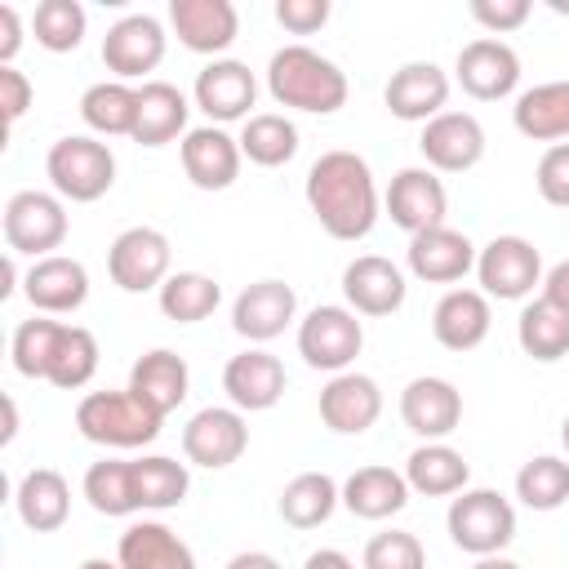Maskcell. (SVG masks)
Instances as JSON below:
<instances>
[{"label": "cell", "mask_w": 569, "mask_h": 569, "mask_svg": "<svg viewBox=\"0 0 569 569\" xmlns=\"http://www.w3.org/2000/svg\"><path fill=\"white\" fill-rule=\"evenodd\" d=\"M187 116L191 102L178 84L169 80H147L138 89V124H133V142L142 147H164L173 138H187Z\"/></svg>", "instance_id": "cell-30"}, {"label": "cell", "mask_w": 569, "mask_h": 569, "mask_svg": "<svg viewBox=\"0 0 569 569\" xmlns=\"http://www.w3.org/2000/svg\"><path fill=\"white\" fill-rule=\"evenodd\" d=\"M18 436V405H13V396H4V431H0V440L9 445Z\"/></svg>", "instance_id": "cell-54"}, {"label": "cell", "mask_w": 569, "mask_h": 569, "mask_svg": "<svg viewBox=\"0 0 569 569\" xmlns=\"http://www.w3.org/2000/svg\"><path fill=\"white\" fill-rule=\"evenodd\" d=\"M542 298L556 307H569V258H560L556 267L542 271Z\"/></svg>", "instance_id": "cell-51"}, {"label": "cell", "mask_w": 569, "mask_h": 569, "mask_svg": "<svg viewBox=\"0 0 569 569\" xmlns=\"http://www.w3.org/2000/svg\"><path fill=\"white\" fill-rule=\"evenodd\" d=\"M533 13L529 0H471V18L489 31V36H507L516 27H525Z\"/></svg>", "instance_id": "cell-47"}, {"label": "cell", "mask_w": 569, "mask_h": 569, "mask_svg": "<svg viewBox=\"0 0 569 569\" xmlns=\"http://www.w3.org/2000/svg\"><path fill=\"white\" fill-rule=\"evenodd\" d=\"M18 253H4V284H0V298H9L13 293V284H18V262H13Z\"/></svg>", "instance_id": "cell-55"}, {"label": "cell", "mask_w": 569, "mask_h": 569, "mask_svg": "<svg viewBox=\"0 0 569 569\" xmlns=\"http://www.w3.org/2000/svg\"><path fill=\"white\" fill-rule=\"evenodd\" d=\"M560 445H565V453H569V418L560 422Z\"/></svg>", "instance_id": "cell-58"}, {"label": "cell", "mask_w": 569, "mask_h": 569, "mask_svg": "<svg viewBox=\"0 0 569 569\" xmlns=\"http://www.w3.org/2000/svg\"><path fill=\"white\" fill-rule=\"evenodd\" d=\"M196 107L209 116V124H231V120H249L253 102H258V80L244 62L236 58H213L209 67H200L196 84H191Z\"/></svg>", "instance_id": "cell-14"}, {"label": "cell", "mask_w": 569, "mask_h": 569, "mask_svg": "<svg viewBox=\"0 0 569 569\" xmlns=\"http://www.w3.org/2000/svg\"><path fill=\"white\" fill-rule=\"evenodd\" d=\"M471 569H520L516 560H507V556H480Z\"/></svg>", "instance_id": "cell-56"}, {"label": "cell", "mask_w": 569, "mask_h": 569, "mask_svg": "<svg viewBox=\"0 0 569 569\" xmlns=\"http://www.w3.org/2000/svg\"><path fill=\"white\" fill-rule=\"evenodd\" d=\"M160 413H151L129 387L124 391H89L76 405V431L107 449H142L160 436Z\"/></svg>", "instance_id": "cell-3"}, {"label": "cell", "mask_w": 569, "mask_h": 569, "mask_svg": "<svg viewBox=\"0 0 569 569\" xmlns=\"http://www.w3.org/2000/svg\"><path fill=\"white\" fill-rule=\"evenodd\" d=\"M476 244L453 231L449 222L445 227H431V231H418L409 236V249H405V267L413 280L422 284H453L462 280L467 271H476Z\"/></svg>", "instance_id": "cell-18"}, {"label": "cell", "mask_w": 569, "mask_h": 569, "mask_svg": "<svg viewBox=\"0 0 569 569\" xmlns=\"http://www.w3.org/2000/svg\"><path fill=\"white\" fill-rule=\"evenodd\" d=\"M93 373H98V338L84 325H62V338H58L44 382H53L58 391H80Z\"/></svg>", "instance_id": "cell-42"}, {"label": "cell", "mask_w": 569, "mask_h": 569, "mask_svg": "<svg viewBox=\"0 0 569 569\" xmlns=\"http://www.w3.org/2000/svg\"><path fill=\"white\" fill-rule=\"evenodd\" d=\"M58 338H62V320H49V316L22 320V325L13 329V342H9L13 369H18L22 378H49V365H53Z\"/></svg>", "instance_id": "cell-44"}, {"label": "cell", "mask_w": 569, "mask_h": 569, "mask_svg": "<svg viewBox=\"0 0 569 569\" xmlns=\"http://www.w3.org/2000/svg\"><path fill=\"white\" fill-rule=\"evenodd\" d=\"M493 307L480 289H449L431 311V333L445 351H471L489 338Z\"/></svg>", "instance_id": "cell-27"}, {"label": "cell", "mask_w": 569, "mask_h": 569, "mask_svg": "<svg viewBox=\"0 0 569 569\" xmlns=\"http://www.w3.org/2000/svg\"><path fill=\"white\" fill-rule=\"evenodd\" d=\"M405 480H409V489L422 493V498H453V493L467 489L471 467H467V458H462L453 445H445V440H422V445L405 458Z\"/></svg>", "instance_id": "cell-32"}, {"label": "cell", "mask_w": 569, "mask_h": 569, "mask_svg": "<svg viewBox=\"0 0 569 569\" xmlns=\"http://www.w3.org/2000/svg\"><path fill=\"white\" fill-rule=\"evenodd\" d=\"M516 498L529 511H556L569 502V458L538 453L516 471Z\"/></svg>", "instance_id": "cell-41"}, {"label": "cell", "mask_w": 569, "mask_h": 569, "mask_svg": "<svg viewBox=\"0 0 569 569\" xmlns=\"http://www.w3.org/2000/svg\"><path fill=\"white\" fill-rule=\"evenodd\" d=\"M31 98H36L31 80L18 67H0V116H4V124H18L22 111L31 107Z\"/></svg>", "instance_id": "cell-49"}, {"label": "cell", "mask_w": 569, "mask_h": 569, "mask_svg": "<svg viewBox=\"0 0 569 569\" xmlns=\"http://www.w3.org/2000/svg\"><path fill=\"white\" fill-rule=\"evenodd\" d=\"M342 502V485L325 471H298L284 489H280V520L293 529H316L325 525Z\"/></svg>", "instance_id": "cell-34"}, {"label": "cell", "mask_w": 569, "mask_h": 569, "mask_svg": "<svg viewBox=\"0 0 569 569\" xmlns=\"http://www.w3.org/2000/svg\"><path fill=\"white\" fill-rule=\"evenodd\" d=\"M409 480L405 471H391V467H356L347 480H342V507L360 520H387L396 511L409 507Z\"/></svg>", "instance_id": "cell-31"}, {"label": "cell", "mask_w": 569, "mask_h": 569, "mask_svg": "<svg viewBox=\"0 0 569 569\" xmlns=\"http://www.w3.org/2000/svg\"><path fill=\"white\" fill-rule=\"evenodd\" d=\"M302 569H356V560L347 551H338V547H320V551H311L302 560Z\"/></svg>", "instance_id": "cell-52"}, {"label": "cell", "mask_w": 569, "mask_h": 569, "mask_svg": "<svg viewBox=\"0 0 569 569\" xmlns=\"http://www.w3.org/2000/svg\"><path fill=\"white\" fill-rule=\"evenodd\" d=\"M365 347V325L351 307H338V302H325V307H311L302 320H298V356L320 369V373H347L351 360L360 356Z\"/></svg>", "instance_id": "cell-7"}, {"label": "cell", "mask_w": 569, "mask_h": 569, "mask_svg": "<svg viewBox=\"0 0 569 569\" xmlns=\"http://www.w3.org/2000/svg\"><path fill=\"white\" fill-rule=\"evenodd\" d=\"M267 93L280 107H293L307 116H333L338 107H347L351 84L333 58L316 53L311 44H284L267 62Z\"/></svg>", "instance_id": "cell-2"}, {"label": "cell", "mask_w": 569, "mask_h": 569, "mask_svg": "<svg viewBox=\"0 0 569 569\" xmlns=\"http://www.w3.org/2000/svg\"><path fill=\"white\" fill-rule=\"evenodd\" d=\"M244 449H249V422L236 405H209V409L191 413L182 427V453L196 467L222 471V467L240 462Z\"/></svg>", "instance_id": "cell-10"}, {"label": "cell", "mask_w": 569, "mask_h": 569, "mask_svg": "<svg viewBox=\"0 0 569 569\" xmlns=\"http://www.w3.org/2000/svg\"><path fill=\"white\" fill-rule=\"evenodd\" d=\"M164 44H169V36H164L160 18H151V13H124L102 36V62H107V71L116 80L129 84V80H142L147 71H156L164 62Z\"/></svg>", "instance_id": "cell-11"}, {"label": "cell", "mask_w": 569, "mask_h": 569, "mask_svg": "<svg viewBox=\"0 0 569 569\" xmlns=\"http://www.w3.org/2000/svg\"><path fill=\"white\" fill-rule=\"evenodd\" d=\"M533 182H538V196H542L547 204L569 209V142H551V147L538 156Z\"/></svg>", "instance_id": "cell-46"}, {"label": "cell", "mask_w": 569, "mask_h": 569, "mask_svg": "<svg viewBox=\"0 0 569 569\" xmlns=\"http://www.w3.org/2000/svg\"><path fill=\"white\" fill-rule=\"evenodd\" d=\"M240 164H244L240 138H231L222 124L187 129V138H182V173L191 178V187L227 191L240 178Z\"/></svg>", "instance_id": "cell-21"}, {"label": "cell", "mask_w": 569, "mask_h": 569, "mask_svg": "<svg viewBox=\"0 0 569 569\" xmlns=\"http://www.w3.org/2000/svg\"><path fill=\"white\" fill-rule=\"evenodd\" d=\"M449 76L436 67V62H405L400 71H391L387 89H382V102L396 120H409V124H427L436 120L440 111H449Z\"/></svg>", "instance_id": "cell-24"}, {"label": "cell", "mask_w": 569, "mask_h": 569, "mask_svg": "<svg viewBox=\"0 0 569 569\" xmlns=\"http://www.w3.org/2000/svg\"><path fill=\"white\" fill-rule=\"evenodd\" d=\"M516 342L525 356H533L542 365L569 356V307H556L538 293L533 302H525V311L516 320Z\"/></svg>", "instance_id": "cell-36"}, {"label": "cell", "mask_w": 569, "mask_h": 569, "mask_svg": "<svg viewBox=\"0 0 569 569\" xmlns=\"http://www.w3.org/2000/svg\"><path fill=\"white\" fill-rule=\"evenodd\" d=\"M84 498L98 516H133L138 507V489H133V458H102L84 471Z\"/></svg>", "instance_id": "cell-40"}, {"label": "cell", "mask_w": 569, "mask_h": 569, "mask_svg": "<svg viewBox=\"0 0 569 569\" xmlns=\"http://www.w3.org/2000/svg\"><path fill=\"white\" fill-rule=\"evenodd\" d=\"M405 271L382 253H360L342 267V298L356 316H391L405 307Z\"/></svg>", "instance_id": "cell-20"}, {"label": "cell", "mask_w": 569, "mask_h": 569, "mask_svg": "<svg viewBox=\"0 0 569 569\" xmlns=\"http://www.w3.org/2000/svg\"><path fill=\"white\" fill-rule=\"evenodd\" d=\"M44 173H49V187L71 200V204H89V200H102L116 182V156L107 142L89 138V133H67L49 147L44 156Z\"/></svg>", "instance_id": "cell-4"}, {"label": "cell", "mask_w": 569, "mask_h": 569, "mask_svg": "<svg viewBox=\"0 0 569 569\" xmlns=\"http://www.w3.org/2000/svg\"><path fill=\"white\" fill-rule=\"evenodd\" d=\"M476 280L485 298L520 302L542 284V253L525 236H493L476 253Z\"/></svg>", "instance_id": "cell-8"}, {"label": "cell", "mask_w": 569, "mask_h": 569, "mask_svg": "<svg viewBox=\"0 0 569 569\" xmlns=\"http://www.w3.org/2000/svg\"><path fill=\"white\" fill-rule=\"evenodd\" d=\"M453 80L462 84V93H471L476 102H498L507 93H516L520 84V58L507 40L498 36H476L458 49L453 62Z\"/></svg>", "instance_id": "cell-12"}, {"label": "cell", "mask_w": 569, "mask_h": 569, "mask_svg": "<svg viewBox=\"0 0 569 569\" xmlns=\"http://www.w3.org/2000/svg\"><path fill=\"white\" fill-rule=\"evenodd\" d=\"M120 569H196V551L160 520H133L116 542Z\"/></svg>", "instance_id": "cell-28"}, {"label": "cell", "mask_w": 569, "mask_h": 569, "mask_svg": "<svg viewBox=\"0 0 569 569\" xmlns=\"http://www.w3.org/2000/svg\"><path fill=\"white\" fill-rule=\"evenodd\" d=\"M156 298H160V311H164L169 320L196 325V320H209V316L218 311L222 284H218L213 276H204V271H173V276L156 289Z\"/></svg>", "instance_id": "cell-38"}, {"label": "cell", "mask_w": 569, "mask_h": 569, "mask_svg": "<svg viewBox=\"0 0 569 569\" xmlns=\"http://www.w3.org/2000/svg\"><path fill=\"white\" fill-rule=\"evenodd\" d=\"M400 422L418 440H449L462 422V391L449 378L422 373L400 391Z\"/></svg>", "instance_id": "cell-17"}, {"label": "cell", "mask_w": 569, "mask_h": 569, "mask_svg": "<svg viewBox=\"0 0 569 569\" xmlns=\"http://www.w3.org/2000/svg\"><path fill=\"white\" fill-rule=\"evenodd\" d=\"M445 529L458 551L467 556H502V547L516 538V507L498 489H462L453 493L445 511Z\"/></svg>", "instance_id": "cell-5"}, {"label": "cell", "mask_w": 569, "mask_h": 569, "mask_svg": "<svg viewBox=\"0 0 569 569\" xmlns=\"http://www.w3.org/2000/svg\"><path fill=\"white\" fill-rule=\"evenodd\" d=\"M382 413V387L369 378V373H333L325 387H320V422L338 436H360L378 422Z\"/></svg>", "instance_id": "cell-23"}, {"label": "cell", "mask_w": 569, "mask_h": 569, "mask_svg": "<svg viewBox=\"0 0 569 569\" xmlns=\"http://www.w3.org/2000/svg\"><path fill=\"white\" fill-rule=\"evenodd\" d=\"M307 209L316 213V222L333 236V240H365L382 213V196L373 182V169L365 156L356 151H325L311 169H307Z\"/></svg>", "instance_id": "cell-1"}, {"label": "cell", "mask_w": 569, "mask_h": 569, "mask_svg": "<svg viewBox=\"0 0 569 569\" xmlns=\"http://www.w3.org/2000/svg\"><path fill=\"white\" fill-rule=\"evenodd\" d=\"M4 244L9 253H27V258H49L62 240H67V204L58 191H13L4 200Z\"/></svg>", "instance_id": "cell-6"}, {"label": "cell", "mask_w": 569, "mask_h": 569, "mask_svg": "<svg viewBox=\"0 0 569 569\" xmlns=\"http://www.w3.org/2000/svg\"><path fill=\"white\" fill-rule=\"evenodd\" d=\"M222 569H280V560L271 551H236Z\"/></svg>", "instance_id": "cell-53"}, {"label": "cell", "mask_w": 569, "mask_h": 569, "mask_svg": "<svg viewBox=\"0 0 569 569\" xmlns=\"http://www.w3.org/2000/svg\"><path fill=\"white\" fill-rule=\"evenodd\" d=\"M129 391H133L151 413L169 418V413L187 400V391H191V369H187V360H182L178 351L156 347V351H147V356L133 360V369H129Z\"/></svg>", "instance_id": "cell-26"}, {"label": "cell", "mask_w": 569, "mask_h": 569, "mask_svg": "<svg viewBox=\"0 0 569 569\" xmlns=\"http://www.w3.org/2000/svg\"><path fill=\"white\" fill-rule=\"evenodd\" d=\"M276 22L293 36H311L329 22V0H276Z\"/></svg>", "instance_id": "cell-48"}, {"label": "cell", "mask_w": 569, "mask_h": 569, "mask_svg": "<svg viewBox=\"0 0 569 569\" xmlns=\"http://www.w3.org/2000/svg\"><path fill=\"white\" fill-rule=\"evenodd\" d=\"M511 120L529 142H565L569 138V80H547V84L525 89L511 107Z\"/></svg>", "instance_id": "cell-33"}, {"label": "cell", "mask_w": 569, "mask_h": 569, "mask_svg": "<svg viewBox=\"0 0 569 569\" xmlns=\"http://www.w3.org/2000/svg\"><path fill=\"white\" fill-rule=\"evenodd\" d=\"M169 27L191 53H227L240 36V13L231 0H169Z\"/></svg>", "instance_id": "cell-22"}, {"label": "cell", "mask_w": 569, "mask_h": 569, "mask_svg": "<svg viewBox=\"0 0 569 569\" xmlns=\"http://www.w3.org/2000/svg\"><path fill=\"white\" fill-rule=\"evenodd\" d=\"M169 267H173V249L169 236L156 227H124L107 249V271L124 293L160 289L173 276Z\"/></svg>", "instance_id": "cell-9"}, {"label": "cell", "mask_w": 569, "mask_h": 569, "mask_svg": "<svg viewBox=\"0 0 569 569\" xmlns=\"http://www.w3.org/2000/svg\"><path fill=\"white\" fill-rule=\"evenodd\" d=\"M360 569H427V551L405 529H382L365 542Z\"/></svg>", "instance_id": "cell-45"}, {"label": "cell", "mask_w": 569, "mask_h": 569, "mask_svg": "<svg viewBox=\"0 0 569 569\" xmlns=\"http://www.w3.org/2000/svg\"><path fill=\"white\" fill-rule=\"evenodd\" d=\"M80 120L102 138H133L138 124V89L124 80H98L80 98Z\"/></svg>", "instance_id": "cell-35"}, {"label": "cell", "mask_w": 569, "mask_h": 569, "mask_svg": "<svg viewBox=\"0 0 569 569\" xmlns=\"http://www.w3.org/2000/svg\"><path fill=\"white\" fill-rule=\"evenodd\" d=\"M240 151L258 169H280L298 156V124L280 111H258L240 124Z\"/></svg>", "instance_id": "cell-37"}, {"label": "cell", "mask_w": 569, "mask_h": 569, "mask_svg": "<svg viewBox=\"0 0 569 569\" xmlns=\"http://www.w3.org/2000/svg\"><path fill=\"white\" fill-rule=\"evenodd\" d=\"M382 209H387V218H391L400 231L418 236V231L445 227L449 191H445V182H440L436 169L409 164V169H400V173L391 178V187H387V196H382Z\"/></svg>", "instance_id": "cell-13"}, {"label": "cell", "mask_w": 569, "mask_h": 569, "mask_svg": "<svg viewBox=\"0 0 569 569\" xmlns=\"http://www.w3.org/2000/svg\"><path fill=\"white\" fill-rule=\"evenodd\" d=\"M84 27H89V13H84V4H76V0H40L36 13H31V36H36V44L49 49V53H71V49H80Z\"/></svg>", "instance_id": "cell-43"}, {"label": "cell", "mask_w": 569, "mask_h": 569, "mask_svg": "<svg viewBox=\"0 0 569 569\" xmlns=\"http://www.w3.org/2000/svg\"><path fill=\"white\" fill-rule=\"evenodd\" d=\"M22 293L27 302L40 311V316H71L84 307L89 298V271L80 258H67V253H49V258H36L22 276Z\"/></svg>", "instance_id": "cell-19"}, {"label": "cell", "mask_w": 569, "mask_h": 569, "mask_svg": "<svg viewBox=\"0 0 569 569\" xmlns=\"http://www.w3.org/2000/svg\"><path fill=\"white\" fill-rule=\"evenodd\" d=\"M418 151L436 173H467L485 160V129L471 111H440L422 124Z\"/></svg>", "instance_id": "cell-15"}, {"label": "cell", "mask_w": 569, "mask_h": 569, "mask_svg": "<svg viewBox=\"0 0 569 569\" xmlns=\"http://www.w3.org/2000/svg\"><path fill=\"white\" fill-rule=\"evenodd\" d=\"M13 507H18V520L36 533H53L67 525L71 516V485L62 471L53 467H31L18 489H13Z\"/></svg>", "instance_id": "cell-29"}, {"label": "cell", "mask_w": 569, "mask_h": 569, "mask_svg": "<svg viewBox=\"0 0 569 569\" xmlns=\"http://www.w3.org/2000/svg\"><path fill=\"white\" fill-rule=\"evenodd\" d=\"M284 365L267 347H249L227 360L222 369V391L240 413H262L284 396Z\"/></svg>", "instance_id": "cell-25"}, {"label": "cell", "mask_w": 569, "mask_h": 569, "mask_svg": "<svg viewBox=\"0 0 569 569\" xmlns=\"http://www.w3.org/2000/svg\"><path fill=\"white\" fill-rule=\"evenodd\" d=\"M22 49V18L13 4H0V67H13Z\"/></svg>", "instance_id": "cell-50"}, {"label": "cell", "mask_w": 569, "mask_h": 569, "mask_svg": "<svg viewBox=\"0 0 569 569\" xmlns=\"http://www.w3.org/2000/svg\"><path fill=\"white\" fill-rule=\"evenodd\" d=\"M298 320V293L284 280H253L231 302V329L253 347L280 338Z\"/></svg>", "instance_id": "cell-16"}, {"label": "cell", "mask_w": 569, "mask_h": 569, "mask_svg": "<svg viewBox=\"0 0 569 569\" xmlns=\"http://www.w3.org/2000/svg\"><path fill=\"white\" fill-rule=\"evenodd\" d=\"M80 569H120V560H107V556H89V560H80Z\"/></svg>", "instance_id": "cell-57"}, {"label": "cell", "mask_w": 569, "mask_h": 569, "mask_svg": "<svg viewBox=\"0 0 569 569\" xmlns=\"http://www.w3.org/2000/svg\"><path fill=\"white\" fill-rule=\"evenodd\" d=\"M133 489H138V507L142 511H169V507H178L187 498L191 471L178 458L147 453V458H133Z\"/></svg>", "instance_id": "cell-39"}]
</instances>
